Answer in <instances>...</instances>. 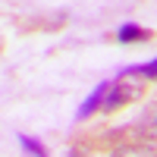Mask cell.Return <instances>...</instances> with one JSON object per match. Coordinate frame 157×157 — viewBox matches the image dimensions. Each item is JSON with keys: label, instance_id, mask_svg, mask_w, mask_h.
I'll return each mask as SVG.
<instances>
[{"label": "cell", "instance_id": "1", "mask_svg": "<svg viewBox=\"0 0 157 157\" xmlns=\"http://www.w3.org/2000/svg\"><path fill=\"white\" fill-rule=\"evenodd\" d=\"M138 94H145V78L126 66V69H120V75H116L113 82H107V94H104L101 110L110 113V110H116V107H123V104L135 101Z\"/></svg>", "mask_w": 157, "mask_h": 157}, {"label": "cell", "instance_id": "2", "mask_svg": "<svg viewBox=\"0 0 157 157\" xmlns=\"http://www.w3.org/2000/svg\"><path fill=\"white\" fill-rule=\"evenodd\" d=\"M104 94H107V82H101V85H94V91L85 98V104L78 107V113H75V120H88L91 113H98L101 110V104H104Z\"/></svg>", "mask_w": 157, "mask_h": 157}, {"label": "cell", "instance_id": "3", "mask_svg": "<svg viewBox=\"0 0 157 157\" xmlns=\"http://www.w3.org/2000/svg\"><path fill=\"white\" fill-rule=\"evenodd\" d=\"M148 38H151V32L135 25V22H126V25L116 29V41L120 44H141V41H148Z\"/></svg>", "mask_w": 157, "mask_h": 157}, {"label": "cell", "instance_id": "4", "mask_svg": "<svg viewBox=\"0 0 157 157\" xmlns=\"http://www.w3.org/2000/svg\"><path fill=\"white\" fill-rule=\"evenodd\" d=\"M19 145H22V151H29V154H35V157H44L47 151H44V145L38 138H32V135H19Z\"/></svg>", "mask_w": 157, "mask_h": 157}, {"label": "cell", "instance_id": "5", "mask_svg": "<svg viewBox=\"0 0 157 157\" xmlns=\"http://www.w3.org/2000/svg\"><path fill=\"white\" fill-rule=\"evenodd\" d=\"M129 69L138 72L145 82H148V78H157V57H154V60H148V63H138V66H129Z\"/></svg>", "mask_w": 157, "mask_h": 157}, {"label": "cell", "instance_id": "6", "mask_svg": "<svg viewBox=\"0 0 157 157\" xmlns=\"http://www.w3.org/2000/svg\"><path fill=\"white\" fill-rule=\"evenodd\" d=\"M141 126H145L148 132L157 138V104H151V107L145 110V116H141Z\"/></svg>", "mask_w": 157, "mask_h": 157}]
</instances>
